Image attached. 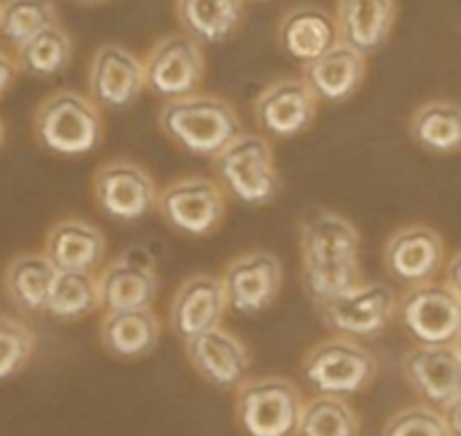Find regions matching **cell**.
<instances>
[{"label":"cell","mask_w":461,"mask_h":436,"mask_svg":"<svg viewBox=\"0 0 461 436\" xmlns=\"http://www.w3.org/2000/svg\"><path fill=\"white\" fill-rule=\"evenodd\" d=\"M452 346H455L456 355H459V358H461V331H459V335L455 337V341H452Z\"/></svg>","instance_id":"39"},{"label":"cell","mask_w":461,"mask_h":436,"mask_svg":"<svg viewBox=\"0 0 461 436\" xmlns=\"http://www.w3.org/2000/svg\"><path fill=\"white\" fill-rule=\"evenodd\" d=\"M43 256L57 271L97 274L106 258V238L100 226L79 217H64L50 224L43 238Z\"/></svg>","instance_id":"20"},{"label":"cell","mask_w":461,"mask_h":436,"mask_svg":"<svg viewBox=\"0 0 461 436\" xmlns=\"http://www.w3.org/2000/svg\"><path fill=\"white\" fill-rule=\"evenodd\" d=\"M75 3H82V5H102V3H109V0H75Z\"/></svg>","instance_id":"37"},{"label":"cell","mask_w":461,"mask_h":436,"mask_svg":"<svg viewBox=\"0 0 461 436\" xmlns=\"http://www.w3.org/2000/svg\"><path fill=\"white\" fill-rule=\"evenodd\" d=\"M57 269L43 251H25L12 258L3 271V289L16 310L43 314L50 299Z\"/></svg>","instance_id":"26"},{"label":"cell","mask_w":461,"mask_h":436,"mask_svg":"<svg viewBox=\"0 0 461 436\" xmlns=\"http://www.w3.org/2000/svg\"><path fill=\"white\" fill-rule=\"evenodd\" d=\"M21 75L19 64H16L14 55L0 48V97L5 95L12 86H14L16 77Z\"/></svg>","instance_id":"34"},{"label":"cell","mask_w":461,"mask_h":436,"mask_svg":"<svg viewBox=\"0 0 461 436\" xmlns=\"http://www.w3.org/2000/svg\"><path fill=\"white\" fill-rule=\"evenodd\" d=\"M226 313L229 304L220 276L193 274L176 285L167 308V323L181 341H188L221 326Z\"/></svg>","instance_id":"18"},{"label":"cell","mask_w":461,"mask_h":436,"mask_svg":"<svg viewBox=\"0 0 461 436\" xmlns=\"http://www.w3.org/2000/svg\"><path fill=\"white\" fill-rule=\"evenodd\" d=\"M32 133L39 148L50 157L82 159L100 150L104 118L88 95L73 88H59L37 104Z\"/></svg>","instance_id":"3"},{"label":"cell","mask_w":461,"mask_h":436,"mask_svg":"<svg viewBox=\"0 0 461 436\" xmlns=\"http://www.w3.org/2000/svg\"><path fill=\"white\" fill-rule=\"evenodd\" d=\"M5 148V124L0 120V150Z\"/></svg>","instance_id":"38"},{"label":"cell","mask_w":461,"mask_h":436,"mask_svg":"<svg viewBox=\"0 0 461 436\" xmlns=\"http://www.w3.org/2000/svg\"><path fill=\"white\" fill-rule=\"evenodd\" d=\"M52 25H59V14L52 0H3L0 3V37L14 50Z\"/></svg>","instance_id":"31"},{"label":"cell","mask_w":461,"mask_h":436,"mask_svg":"<svg viewBox=\"0 0 461 436\" xmlns=\"http://www.w3.org/2000/svg\"><path fill=\"white\" fill-rule=\"evenodd\" d=\"M91 195L102 215L131 224L157 213L158 186L140 163L130 159H111L95 168Z\"/></svg>","instance_id":"9"},{"label":"cell","mask_w":461,"mask_h":436,"mask_svg":"<svg viewBox=\"0 0 461 436\" xmlns=\"http://www.w3.org/2000/svg\"><path fill=\"white\" fill-rule=\"evenodd\" d=\"M319 100L301 77L267 84L254 100V120L269 141H292L312 127Z\"/></svg>","instance_id":"15"},{"label":"cell","mask_w":461,"mask_h":436,"mask_svg":"<svg viewBox=\"0 0 461 436\" xmlns=\"http://www.w3.org/2000/svg\"><path fill=\"white\" fill-rule=\"evenodd\" d=\"M0 3H3V0H0Z\"/></svg>","instance_id":"41"},{"label":"cell","mask_w":461,"mask_h":436,"mask_svg":"<svg viewBox=\"0 0 461 436\" xmlns=\"http://www.w3.org/2000/svg\"><path fill=\"white\" fill-rule=\"evenodd\" d=\"M301 376L314 395L348 398L374 385L378 359L360 341L332 335L305 350Z\"/></svg>","instance_id":"5"},{"label":"cell","mask_w":461,"mask_h":436,"mask_svg":"<svg viewBox=\"0 0 461 436\" xmlns=\"http://www.w3.org/2000/svg\"><path fill=\"white\" fill-rule=\"evenodd\" d=\"M360 416L348 400L312 395L303 403L294 436H360Z\"/></svg>","instance_id":"30"},{"label":"cell","mask_w":461,"mask_h":436,"mask_svg":"<svg viewBox=\"0 0 461 436\" xmlns=\"http://www.w3.org/2000/svg\"><path fill=\"white\" fill-rule=\"evenodd\" d=\"M407 386L428 407L441 412L461 394V358L455 346H411L401 359Z\"/></svg>","instance_id":"17"},{"label":"cell","mask_w":461,"mask_h":436,"mask_svg":"<svg viewBox=\"0 0 461 436\" xmlns=\"http://www.w3.org/2000/svg\"><path fill=\"white\" fill-rule=\"evenodd\" d=\"M283 276L281 258L267 249H251L230 258L220 276L230 313L256 317L272 308L281 295Z\"/></svg>","instance_id":"12"},{"label":"cell","mask_w":461,"mask_h":436,"mask_svg":"<svg viewBox=\"0 0 461 436\" xmlns=\"http://www.w3.org/2000/svg\"><path fill=\"white\" fill-rule=\"evenodd\" d=\"M360 231L339 213L317 206L301 215V285L310 304H323L360 283Z\"/></svg>","instance_id":"1"},{"label":"cell","mask_w":461,"mask_h":436,"mask_svg":"<svg viewBox=\"0 0 461 436\" xmlns=\"http://www.w3.org/2000/svg\"><path fill=\"white\" fill-rule=\"evenodd\" d=\"M443 274H446L447 287L456 295V299L461 301V249H456L450 258L446 260L443 267Z\"/></svg>","instance_id":"35"},{"label":"cell","mask_w":461,"mask_h":436,"mask_svg":"<svg viewBox=\"0 0 461 436\" xmlns=\"http://www.w3.org/2000/svg\"><path fill=\"white\" fill-rule=\"evenodd\" d=\"M190 368L217 391H238L249 380L251 353L245 341L226 328L217 326L184 341Z\"/></svg>","instance_id":"16"},{"label":"cell","mask_w":461,"mask_h":436,"mask_svg":"<svg viewBox=\"0 0 461 436\" xmlns=\"http://www.w3.org/2000/svg\"><path fill=\"white\" fill-rule=\"evenodd\" d=\"M276 41L278 48L303 68L339 43V30L328 10L299 5L283 14L276 28Z\"/></svg>","instance_id":"22"},{"label":"cell","mask_w":461,"mask_h":436,"mask_svg":"<svg viewBox=\"0 0 461 436\" xmlns=\"http://www.w3.org/2000/svg\"><path fill=\"white\" fill-rule=\"evenodd\" d=\"M37 350V335L28 323L0 314V382L25 371Z\"/></svg>","instance_id":"32"},{"label":"cell","mask_w":461,"mask_h":436,"mask_svg":"<svg viewBox=\"0 0 461 436\" xmlns=\"http://www.w3.org/2000/svg\"><path fill=\"white\" fill-rule=\"evenodd\" d=\"M145 86L161 102L199 93L206 77L203 46L185 32H170L158 39L143 59Z\"/></svg>","instance_id":"10"},{"label":"cell","mask_w":461,"mask_h":436,"mask_svg":"<svg viewBox=\"0 0 461 436\" xmlns=\"http://www.w3.org/2000/svg\"><path fill=\"white\" fill-rule=\"evenodd\" d=\"M383 267L389 278L405 289L437 280L446 267V242L432 226L405 224L384 242Z\"/></svg>","instance_id":"13"},{"label":"cell","mask_w":461,"mask_h":436,"mask_svg":"<svg viewBox=\"0 0 461 436\" xmlns=\"http://www.w3.org/2000/svg\"><path fill=\"white\" fill-rule=\"evenodd\" d=\"M175 14L188 37L202 46L230 41L245 21V0H175Z\"/></svg>","instance_id":"25"},{"label":"cell","mask_w":461,"mask_h":436,"mask_svg":"<svg viewBox=\"0 0 461 436\" xmlns=\"http://www.w3.org/2000/svg\"><path fill=\"white\" fill-rule=\"evenodd\" d=\"M161 319L154 308L125 310V313L102 314L100 344L113 359L134 362L143 359L157 350L161 341Z\"/></svg>","instance_id":"24"},{"label":"cell","mask_w":461,"mask_h":436,"mask_svg":"<svg viewBox=\"0 0 461 436\" xmlns=\"http://www.w3.org/2000/svg\"><path fill=\"white\" fill-rule=\"evenodd\" d=\"M441 416L446 421L447 434L461 436V394L441 409Z\"/></svg>","instance_id":"36"},{"label":"cell","mask_w":461,"mask_h":436,"mask_svg":"<svg viewBox=\"0 0 461 436\" xmlns=\"http://www.w3.org/2000/svg\"><path fill=\"white\" fill-rule=\"evenodd\" d=\"M212 179L226 197L245 206H267L281 193V175L274 159L272 141L263 133L240 132L233 141L211 159Z\"/></svg>","instance_id":"4"},{"label":"cell","mask_w":461,"mask_h":436,"mask_svg":"<svg viewBox=\"0 0 461 436\" xmlns=\"http://www.w3.org/2000/svg\"><path fill=\"white\" fill-rule=\"evenodd\" d=\"M256 3H267V0H256Z\"/></svg>","instance_id":"40"},{"label":"cell","mask_w":461,"mask_h":436,"mask_svg":"<svg viewBox=\"0 0 461 436\" xmlns=\"http://www.w3.org/2000/svg\"><path fill=\"white\" fill-rule=\"evenodd\" d=\"M396 308L398 295L389 285L365 280L314 305L328 332L356 341L383 335L396 319Z\"/></svg>","instance_id":"7"},{"label":"cell","mask_w":461,"mask_h":436,"mask_svg":"<svg viewBox=\"0 0 461 436\" xmlns=\"http://www.w3.org/2000/svg\"><path fill=\"white\" fill-rule=\"evenodd\" d=\"M21 73L37 79H55L68 70L73 61V39L61 25L43 30L14 50Z\"/></svg>","instance_id":"28"},{"label":"cell","mask_w":461,"mask_h":436,"mask_svg":"<svg viewBox=\"0 0 461 436\" xmlns=\"http://www.w3.org/2000/svg\"><path fill=\"white\" fill-rule=\"evenodd\" d=\"M226 202L229 197L215 179L190 175L158 190L157 213L175 233L185 238H208L224 222Z\"/></svg>","instance_id":"8"},{"label":"cell","mask_w":461,"mask_h":436,"mask_svg":"<svg viewBox=\"0 0 461 436\" xmlns=\"http://www.w3.org/2000/svg\"><path fill=\"white\" fill-rule=\"evenodd\" d=\"M365 77L366 57L341 41L301 68V79L308 84L319 104H344L353 100L360 93Z\"/></svg>","instance_id":"21"},{"label":"cell","mask_w":461,"mask_h":436,"mask_svg":"<svg viewBox=\"0 0 461 436\" xmlns=\"http://www.w3.org/2000/svg\"><path fill=\"white\" fill-rule=\"evenodd\" d=\"M396 322L416 344H452L461 331V301L446 280H429L398 296Z\"/></svg>","instance_id":"11"},{"label":"cell","mask_w":461,"mask_h":436,"mask_svg":"<svg viewBox=\"0 0 461 436\" xmlns=\"http://www.w3.org/2000/svg\"><path fill=\"white\" fill-rule=\"evenodd\" d=\"M157 123L172 145L197 159H215L242 132L236 106L211 93L163 102Z\"/></svg>","instance_id":"2"},{"label":"cell","mask_w":461,"mask_h":436,"mask_svg":"<svg viewBox=\"0 0 461 436\" xmlns=\"http://www.w3.org/2000/svg\"><path fill=\"white\" fill-rule=\"evenodd\" d=\"M303 403L290 377H249L236 391V422L245 436H294Z\"/></svg>","instance_id":"6"},{"label":"cell","mask_w":461,"mask_h":436,"mask_svg":"<svg viewBox=\"0 0 461 436\" xmlns=\"http://www.w3.org/2000/svg\"><path fill=\"white\" fill-rule=\"evenodd\" d=\"M86 86L102 111L131 109L148 91L143 61L121 43H104L88 61Z\"/></svg>","instance_id":"14"},{"label":"cell","mask_w":461,"mask_h":436,"mask_svg":"<svg viewBox=\"0 0 461 436\" xmlns=\"http://www.w3.org/2000/svg\"><path fill=\"white\" fill-rule=\"evenodd\" d=\"M396 14V0H335L332 16L339 41L369 57L389 41Z\"/></svg>","instance_id":"23"},{"label":"cell","mask_w":461,"mask_h":436,"mask_svg":"<svg viewBox=\"0 0 461 436\" xmlns=\"http://www.w3.org/2000/svg\"><path fill=\"white\" fill-rule=\"evenodd\" d=\"M100 310L97 276L86 271H57L46 314L57 322H82Z\"/></svg>","instance_id":"29"},{"label":"cell","mask_w":461,"mask_h":436,"mask_svg":"<svg viewBox=\"0 0 461 436\" xmlns=\"http://www.w3.org/2000/svg\"><path fill=\"white\" fill-rule=\"evenodd\" d=\"M100 308L104 313L152 308L161 292V278L149 260L134 256H118L104 262L97 271Z\"/></svg>","instance_id":"19"},{"label":"cell","mask_w":461,"mask_h":436,"mask_svg":"<svg viewBox=\"0 0 461 436\" xmlns=\"http://www.w3.org/2000/svg\"><path fill=\"white\" fill-rule=\"evenodd\" d=\"M411 142L434 157L461 152V104L455 100H428L407 123Z\"/></svg>","instance_id":"27"},{"label":"cell","mask_w":461,"mask_h":436,"mask_svg":"<svg viewBox=\"0 0 461 436\" xmlns=\"http://www.w3.org/2000/svg\"><path fill=\"white\" fill-rule=\"evenodd\" d=\"M380 436H450L441 412L428 404H410L393 412Z\"/></svg>","instance_id":"33"}]
</instances>
